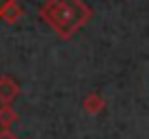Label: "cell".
<instances>
[{
  "mask_svg": "<svg viewBox=\"0 0 149 139\" xmlns=\"http://www.w3.org/2000/svg\"><path fill=\"white\" fill-rule=\"evenodd\" d=\"M22 15H24V7L19 4V0H9L7 7L0 13V20L7 22V24H17L22 20Z\"/></svg>",
  "mask_w": 149,
  "mask_h": 139,
  "instance_id": "obj_4",
  "label": "cell"
},
{
  "mask_svg": "<svg viewBox=\"0 0 149 139\" xmlns=\"http://www.w3.org/2000/svg\"><path fill=\"white\" fill-rule=\"evenodd\" d=\"M17 120L19 115L11 104H0V128H11Z\"/></svg>",
  "mask_w": 149,
  "mask_h": 139,
  "instance_id": "obj_5",
  "label": "cell"
},
{
  "mask_svg": "<svg viewBox=\"0 0 149 139\" xmlns=\"http://www.w3.org/2000/svg\"><path fill=\"white\" fill-rule=\"evenodd\" d=\"M104 109H106V100L97 91H89L84 96V100H82V111L86 115H100Z\"/></svg>",
  "mask_w": 149,
  "mask_h": 139,
  "instance_id": "obj_3",
  "label": "cell"
},
{
  "mask_svg": "<svg viewBox=\"0 0 149 139\" xmlns=\"http://www.w3.org/2000/svg\"><path fill=\"white\" fill-rule=\"evenodd\" d=\"M91 7L84 0H48L41 4L39 18L58 35L61 39H71L89 24Z\"/></svg>",
  "mask_w": 149,
  "mask_h": 139,
  "instance_id": "obj_1",
  "label": "cell"
},
{
  "mask_svg": "<svg viewBox=\"0 0 149 139\" xmlns=\"http://www.w3.org/2000/svg\"><path fill=\"white\" fill-rule=\"evenodd\" d=\"M0 139H17L11 133V128H0Z\"/></svg>",
  "mask_w": 149,
  "mask_h": 139,
  "instance_id": "obj_6",
  "label": "cell"
},
{
  "mask_svg": "<svg viewBox=\"0 0 149 139\" xmlns=\"http://www.w3.org/2000/svg\"><path fill=\"white\" fill-rule=\"evenodd\" d=\"M22 94L19 83L9 74L0 76V104H13V100Z\"/></svg>",
  "mask_w": 149,
  "mask_h": 139,
  "instance_id": "obj_2",
  "label": "cell"
},
{
  "mask_svg": "<svg viewBox=\"0 0 149 139\" xmlns=\"http://www.w3.org/2000/svg\"><path fill=\"white\" fill-rule=\"evenodd\" d=\"M7 2H9V0H0V13H2L4 7H7Z\"/></svg>",
  "mask_w": 149,
  "mask_h": 139,
  "instance_id": "obj_7",
  "label": "cell"
}]
</instances>
